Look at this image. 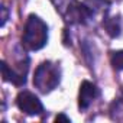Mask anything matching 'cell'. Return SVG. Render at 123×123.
<instances>
[{"label": "cell", "instance_id": "obj_1", "mask_svg": "<svg viewBox=\"0 0 123 123\" xmlns=\"http://www.w3.org/2000/svg\"><path fill=\"white\" fill-rule=\"evenodd\" d=\"M46 42H48L46 23L36 15H29L23 29L22 45L28 51H38V49H42L46 45Z\"/></svg>", "mask_w": 123, "mask_h": 123}, {"label": "cell", "instance_id": "obj_3", "mask_svg": "<svg viewBox=\"0 0 123 123\" xmlns=\"http://www.w3.org/2000/svg\"><path fill=\"white\" fill-rule=\"evenodd\" d=\"M16 104L23 113L29 116H38L42 114L43 111V106L41 100L31 91H20L16 97Z\"/></svg>", "mask_w": 123, "mask_h": 123}, {"label": "cell", "instance_id": "obj_4", "mask_svg": "<svg viewBox=\"0 0 123 123\" xmlns=\"http://www.w3.org/2000/svg\"><path fill=\"white\" fill-rule=\"evenodd\" d=\"M97 96H98V88L90 81H83L80 86V96H78L80 109H83V110L87 109Z\"/></svg>", "mask_w": 123, "mask_h": 123}, {"label": "cell", "instance_id": "obj_5", "mask_svg": "<svg viewBox=\"0 0 123 123\" xmlns=\"http://www.w3.org/2000/svg\"><path fill=\"white\" fill-rule=\"evenodd\" d=\"M2 74H3V80L9 81L15 86H23L26 83V73H16L15 70L9 68V65L5 62H2Z\"/></svg>", "mask_w": 123, "mask_h": 123}, {"label": "cell", "instance_id": "obj_8", "mask_svg": "<svg viewBox=\"0 0 123 123\" xmlns=\"http://www.w3.org/2000/svg\"><path fill=\"white\" fill-rule=\"evenodd\" d=\"M6 20H7V12H6V7L2 6V26H5Z\"/></svg>", "mask_w": 123, "mask_h": 123}, {"label": "cell", "instance_id": "obj_9", "mask_svg": "<svg viewBox=\"0 0 123 123\" xmlns=\"http://www.w3.org/2000/svg\"><path fill=\"white\" fill-rule=\"evenodd\" d=\"M55 120H56V122H71L70 117H67L65 114H58V116L55 117Z\"/></svg>", "mask_w": 123, "mask_h": 123}, {"label": "cell", "instance_id": "obj_6", "mask_svg": "<svg viewBox=\"0 0 123 123\" xmlns=\"http://www.w3.org/2000/svg\"><path fill=\"white\" fill-rule=\"evenodd\" d=\"M104 28H106L107 33L113 38L119 36V33H120V23H119V20H116V18L106 19L104 20Z\"/></svg>", "mask_w": 123, "mask_h": 123}, {"label": "cell", "instance_id": "obj_7", "mask_svg": "<svg viewBox=\"0 0 123 123\" xmlns=\"http://www.w3.org/2000/svg\"><path fill=\"white\" fill-rule=\"evenodd\" d=\"M110 61H111V65H113L116 70H119V71L123 70V51H116V52H113Z\"/></svg>", "mask_w": 123, "mask_h": 123}, {"label": "cell", "instance_id": "obj_2", "mask_svg": "<svg viewBox=\"0 0 123 123\" xmlns=\"http://www.w3.org/2000/svg\"><path fill=\"white\" fill-rule=\"evenodd\" d=\"M61 81V70L51 61L42 62L33 75V86L43 94L52 91Z\"/></svg>", "mask_w": 123, "mask_h": 123}]
</instances>
